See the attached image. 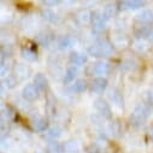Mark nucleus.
Segmentation results:
<instances>
[{
    "label": "nucleus",
    "mask_w": 153,
    "mask_h": 153,
    "mask_svg": "<svg viewBox=\"0 0 153 153\" xmlns=\"http://www.w3.org/2000/svg\"><path fill=\"white\" fill-rule=\"evenodd\" d=\"M149 114V108L147 105L145 104H140L139 106H136V108L134 110L131 117H130V121H131V124L135 126V127H139L141 124H143V122L146 121V118L148 117Z\"/></svg>",
    "instance_id": "f257e3e1"
},
{
    "label": "nucleus",
    "mask_w": 153,
    "mask_h": 153,
    "mask_svg": "<svg viewBox=\"0 0 153 153\" xmlns=\"http://www.w3.org/2000/svg\"><path fill=\"white\" fill-rule=\"evenodd\" d=\"M94 107H95L97 111L100 113V116H102V117H105V118H111V116H112L111 107H110V105L107 104L106 100H104V99H101V98L97 99V100L94 101Z\"/></svg>",
    "instance_id": "f03ea898"
},
{
    "label": "nucleus",
    "mask_w": 153,
    "mask_h": 153,
    "mask_svg": "<svg viewBox=\"0 0 153 153\" xmlns=\"http://www.w3.org/2000/svg\"><path fill=\"white\" fill-rule=\"evenodd\" d=\"M105 21L106 19H105V17H104V15L101 12H99V11L93 12L92 13V22H93V29H94V31L99 33V31L104 30V28H105Z\"/></svg>",
    "instance_id": "7ed1b4c3"
},
{
    "label": "nucleus",
    "mask_w": 153,
    "mask_h": 153,
    "mask_svg": "<svg viewBox=\"0 0 153 153\" xmlns=\"http://www.w3.org/2000/svg\"><path fill=\"white\" fill-rule=\"evenodd\" d=\"M111 65L105 62H98L95 64H92L89 68L91 75H105L110 71Z\"/></svg>",
    "instance_id": "20e7f679"
},
{
    "label": "nucleus",
    "mask_w": 153,
    "mask_h": 153,
    "mask_svg": "<svg viewBox=\"0 0 153 153\" xmlns=\"http://www.w3.org/2000/svg\"><path fill=\"white\" fill-rule=\"evenodd\" d=\"M22 94H23V98L25 100H29V101H34L37 99L39 97V89L36 88L35 85H27L23 91H22Z\"/></svg>",
    "instance_id": "39448f33"
},
{
    "label": "nucleus",
    "mask_w": 153,
    "mask_h": 153,
    "mask_svg": "<svg viewBox=\"0 0 153 153\" xmlns=\"http://www.w3.org/2000/svg\"><path fill=\"white\" fill-rule=\"evenodd\" d=\"M107 98L111 102H113L117 107H123V97L122 94L116 89V88H111L107 91Z\"/></svg>",
    "instance_id": "423d86ee"
},
{
    "label": "nucleus",
    "mask_w": 153,
    "mask_h": 153,
    "mask_svg": "<svg viewBox=\"0 0 153 153\" xmlns=\"http://www.w3.org/2000/svg\"><path fill=\"white\" fill-rule=\"evenodd\" d=\"M107 88V80L104 77H97L91 85V89L94 93H102Z\"/></svg>",
    "instance_id": "0eeeda50"
},
{
    "label": "nucleus",
    "mask_w": 153,
    "mask_h": 153,
    "mask_svg": "<svg viewBox=\"0 0 153 153\" xmlns=\"http://www.w3.org/2000/svg\"><path fill=\"white\" fill-rule=\"evenodd\" d=\"M87 62V56L81 52H71L70 53V63L75 66L83 65Z\"/></svg>",
    "instance_id": "6e6552de"
},
{
    "label": "nucleus",
    "mask_w": 153,
    "mask_h": 153,
    "mask_svg": "<svg viewBox=\"0 0 153 153\" xmlns=\"http://www.w3.org/2000/svg\"><path fill=\"white\" fill-rule=\"evenodd\" d=\"M95 45L98 46L101 56H108V54H111L113 52V46L108 41H106V40H102V39L101 40H98L95 42Z\"/></svg>",
    "instance_id": "1a4fd4ad"
},
{
    "label": "nucleus",
    "mask_w": 153,
    "mask_h": 153,
    "mask_svg": "<svg viewBox=\"0 0 153 153\" xmlns=\"http://www.w3.org/2000/svg\"><path fill=\"white\" fill-rule=\"evenodd\" d=\"M34 85L36 86V88L39 91H45L47 88V79L46 76L41 72L36 74L35 77H34Z\"/></svg>",
    "instance_id": "9d476101"
},
{
    "label": "nucleus",
    "mask_w": 153,
    "mask_h": 153,
    "mask_svg": "<svg viewBox=\"0 0 153 153\" xmlns=\"http://www.w3.org/2000/svg\"><path fill=\"white\" fill-rule=\"evenodd\" d=\"M135 19L141 23V24H146V23H151L153 21V13L148 10H143L141 12H139L135 17Z\"/></svg>",
    "instance_id": "9b49d317"
},
{
    "label": "nucleus",
    "mask_w": 153,
    "mask_h": 153,
    "mask_svg": "<svg viewBox=\"0 0 153 153\" xmlns=\"http://www.w3.org/2000/svg\"><path fill=\"white\" fill-rule=\"evenodd\" d=\"M79 72V69L77 66H75V65H70L68 69H66V72H65V76H64V82L65 83H70L75 80L76 77V75H77Z\"/></svg>",
    "instance_id": "f8f14e48"
},
{
    "label": "nucleus",
    "mask_w": 153,
    "mask_h": 153,
    "mask_svg": "<svg viewBox=\"0 0 153 153\" xmlns=\"http://www.w3.org/2000/svg\"><path fill=\"white\" fill-rule=\"evenodd\" d=\"M88 87V83L85 79H79L77 81H75V83L71 86V91L75 92V93H82L87 89Z\"/></svg>",
    "instance_id": "ddd939ff"
},
{
    "label": "nucleus",
    "mask_w": 153,
    "mask_h": 153,
    "mask_svg": "<svg viewBox=\"0 0 153 153\" xmlns=\"http://www.w3.org/2000/svg\"><path fill=\"white\" fill-rule=\"evenodd\" d=\"M76 44V40L72 36H64L63 39H60L59 41V48L65 50V48H70Z\"/></svg>",
    "instance_id": "4468645a"
},
{
    "label": "nucleus",
    "mask_w": 153,
    "mask_h": 153,
    "mask_svg": "<svg viewBox=\"0 0 153 153\" xmlns=\"http://www.w3.org/2000/svg\"><path fill=\"white\" fill-rule=\"evenodd\" d=\"M62 134H63V129H62V128H59V127H53V128H50V129L47 130L46 136H47L48 139L57 140V139H59V137L62 136Z\"/></svg>",
    "instance_id": "2eb2a0df"
},
{
    "label": "nucleus",
    "mask_w": 153,
    "mask_h": 153,
    "mask_svg": "<svg viewBox=\"0 0 153 153\" xmlns=\"http://www.w3.org/2000/svg\"><path fill=\"white\" fill-rule=\"evenodd\" d=\"M65 148L59 142H50L47 145V153H64Z\"/></svg>",
    "instance_id": "dca6fc26"
},
{
    "label": "nucleus",
    "mask_w": 153,
    "mask_h": 153,
    "mask_svg": "<svg viewBox=\"0 0 153 153\" xmlns=\"http://www.w3.org/2000/svg\"><path fill=\"white\" fill-rule=\"evenodd\" d=\"M33 127L36 131H45L47 129V122L44 118H35L33 121Z\"/></svg>",
    "instance_id": "f3484780"
},
{
    "label": "nucleus",
    "mask_w": 153,
    "mask_h": 153,
    "mask_svg": "<svg viewBox=\"0 0 153 153\" xmlns=\"http://www.w3.org/2000/svg\"><path fill=\"white\" fill-rule=\"evenodd\" d=\"M145 5V3L139 1V0H133V1H123L120 3V6H124V9H129V10H135L139 7H142Z\"/></svg>",
    "instance_id": "a211bd4d"
},
{
    "label": "nucleus",
    "mask_w": 153,
    "mask_h": 153,
    "mask_svg": "<svg viewBox=\"0 0 153 153\" xmlns=\"http://www.w3.org/2000/svg\"><path fill=\"white\" fill-rule=\"evenodd\" d=\"M42 16H44L45 19H47V21H50V22H52V23H56V22L58 21V16H57V13L53 12L52 10H50V9H45V10H42Z\"/></svg>",
    "instance_id": "6ab92c4d"
},
{
    "label": "nucleus",
    "mask_w": 153,
    "mask_h": 153,
    "mask_svg": "<svg viewBox=\"0 0 153 153\" xmlns=\"http://www.w3.org/2000/svg\"><path fill=\"white\" fill-rule=\"evenodd\" d=\"M77 19L81 22V23H87L89 19H92V15L89 13V11L87 10H82L77 13Z\"/></svg>",
    "instance_id": "aec40b11"
},
{
    "label": "nucleus",
    "mask_w": 153,
    "mask_h": 153,
    "mask_svg": "<svg viewBox=\"0 0 153 153\" xmlns=\"http://www.w3.org/2000/svg\"><path fill=\"white\" fill-rule=\"evenodd\" d=\"M22 57L28 59V60H34V59H36V52L30 50V48H23L22 50Z\"/></svg>",
    "instance_id": "412c9836"
},
{
    "label": "nucleus",
    "mask_w": 153,
    "mask_h": 153,
    "mask_svg": "<svg viewBox=\"0 0 153 153\" xmlns=\"http://www.w3.org/2000/svg\"><path fill=\"white\" fill-rule=\"evenodd\" d=\"M121 69L124 70V71H127V70H134V69H136V62L133 60V59H127V60H124L122 63Z\"/></svg>",
    "instance_id": "4be33fe9"
},
{
    "label": "nucleus",
    "mask_w": 153,
    "mask_h": 153,
    "mask_svg": "<svg viewBox=\"0 0 153 153\" xmlns=\"http://www.w3.org/2000/svg\"><path fill=\"white\" fill-rule=\"evenodd\" d=\"M3 85L6 86L7 88H15L16 85H17V79L15 77V76H7V77H5Z\"/></svg>",
    "instance_id": "5701e85b"
},
{
    "label": "nucleus",
    "mask_w": 153,
    "mask_h": 153,
    "mask_svg": "<svg viewBox=\"0 0 153 153\" xmlns=\"http://www.w3.org/2000/svg\"><path fill=\"white\" fill-rule=\"evenodd\" d=\"M110 131H111L112 135L118 136V135H120V131H121V126H120V123H118V122H112V123L110 124Z\"/></svg>",
    "instance_id": "b1692460"
},
{
    "label": "nucleus",
    "mask_w": 153,
    "mask_h": 153,
    "mask_svg": "<svg viewBox=\"0 0 153 153\" xmlns=\"http://www.w3.org/2000/svg\"><path fill=\"white\" fill-rule=\"evenodd\" d=\"M102 15H104L105 19H110V18L114 15V6H113V5H107V6L105 7Z\"/></svg>",
    "instance_id": "393cba45"
},
{
    "label": "nucleus",
    "mask_w": 153,
    "mask_h": 153,
    "mask_svg": "<svg viewBox=\"0 0 153 153\" xmlns=\"http://www.w3.org/2000/svg\"><path fill=\"white\" fill-rule=\"evenodd\" d=\"M88 54L92 56V57H97V58L101 57V53H100V51H99V48H98V46L95 44L88 47Z\"/></svg>",
    "instance_id": "a878e982"
},
{
    "label": "nucleus",
    "mask_w": 153,
    "mask_h": 153,
    "mask_svg": "<svg viewBox=\"0 0 153 153\" xmlns=\"http://www.w3.org/2000/svg\"><path fill=\"white\" fill-rule=\"evenodd\" d=\"M76 141H68L66 142V145H64V148H65V151H68V152H74L76 148H77V143H75Z\"/></svg>",
    "instance_id": "bb28decb"
},
{
    "label": "nucleus",
    "mask_w": 153,
    "mask_h": 153,
    "mask_svg": "<svg viewBox=\"0 0 153 153\" xmlns=\"http://www.w3.org/2000/svg\"><path fill=\"white\" fill-rule=\"evenodd\" d=\"M37 41H39V44H41L42 46H47L50 44L51 39L47 35H39V36H37Z\"/></svg>",
    "instance_id": "cd10ccee"
},
{
    "label": "nucleus",
    "mask_w": 153,
    "mask_h": 153,
    "mask_svg": "<svg viewBox=\"0 0 153 153\" xmlns=\"http://www.w3.org/2000/svg\"><path fill=\"white\" fill-rule=\"evenodd\" d=\"M149 34H151V30L149 29H147L146 27H141V29L139 30V31H136V36L137 37H142V36H149Z\"/></svg>",
    "instance_id": "c85d7f7f"
},
{
    "label": "nucleus",
    "mask_w": 153,
    "mask_h": 153,
    "mask_svg": "<svg viewBox=\"0 0 153 153\" xmlns=\"http://www.w3.org/2000/svg\"><path fill=\"white\" fill-rule=\"evenodd\" d=\"M134 48H135L137 52H143V51L147 50V46H146V44H143V42H136V44L134 45Z\"/></svg>",
    "instance_id": "c756f323"
},
{
    "label": "nucleus",
    "mask_w": 153,
    "mask_h": 153,
    "mask_svg": "<svg viewBox=\"0 0 153 153\" xmlns=\"http://www.w3.org/2000/svg\"><path fill=\"white\" fill-rule=\"evenodd\" d=\"M87 151H88V153H98L99 152V149L95 145H91L89 147H87Z\"/></svg>",
    "instance_id": "7c9ffc66"
},
{
    "label": "nucleus",
    "mask_w": 153,
    "mask_h": 153,
    "mask_svg": "<svg viewBox=\"0 0 153 153\" xmlns=\"http://www.w3.org/2000/svg\"><path fill=\"white\" fill-rule=\"evenodd\" d=\"M59 3H60L59 0H46V1H44L45 5H57Z\"/></svg>",
    "instance_id": "2f4dec72"
},
{
    "label": "nucleus",
    "mask_w": 153,
    "mask_h": 153,
    "mask_svg": "<svg viewBox=\"0 0 153 153\" xmlns=\"http://www.w3.org/2000/svg\"><path fill=\"white\" fill-rule=\"evenodd\" d=\"M148 39H149L151 42H153V30L151 31V34H149V36H148Z\"/></svg>",
    "instance_id": "473e14b6"
},
{
    "label": "nucleus",
    "mask_w": 153,
    "mask_h": 153,
    "mask_svg": "<svg viewBox=\"0 0 153 153\" xmlns=\"http://www.w3.org/2000/svg\"><path fill=\"white\" fill-rule=\"evenodd\" d=\"M151 139H152V140H153V129H152V130H151Z\"/></svg>",
    "instance_id": "72a5a7b5"
}]
</instances>
